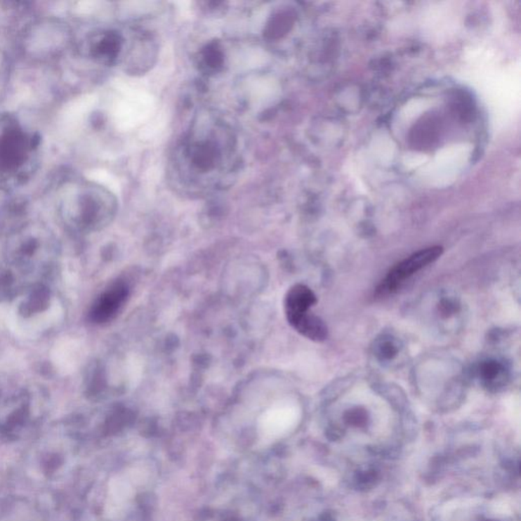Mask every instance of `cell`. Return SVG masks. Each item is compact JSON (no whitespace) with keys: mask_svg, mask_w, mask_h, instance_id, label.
<instances>
[{"mask_svg":"<svg viewBox=\"0 0 521 521\" xmlns=\"http://www.w3.org/2000/svg\"><path fill=\"white\" fill-rule=\"evenodd\" d=\"M39 142V138L26 133L15 122L0 126V173L22 176V171Z\"/></svg>","mask_w":521,"mask_h":521,"instance_id":"obj_2","label":"cell"},{"mask_svg":"<svg viewBox=\"0 0 521 521\" xmlns=\"http://www.w3.org/2000/svg\"><path fill=\"white\" fill-rule=\"evenodd\" d=\"M316 303V296L311 289L303 284L294 285L285 296V312L287 318L309 312Z\"/></svg>","mask_w":521,"mask_h":521,"instance_id":"obj_7","label":"cell"},{"mask_svg":"<svg viewBox=\"0 0 521 521\" xmlns=\"http://www.w3.org/2000/svg\"><path fill=\"white\" fill-rule=\"evenodd\" d=\"M484 521H496V520H484Z\"/></svg>","mask_w":521,"mask_h":521,"instance_id":"obj_15","label":"cell"},{"mask_svg":"<svg viewBox=\"0 0 521 521\" xmlns=\"http://www.w3.org/2000/svg\"><path fill=\"white\" fill-rule=\"evenodd\" d=\"M376 353L382 361H390L397 355L400 343L392 337H383L376 344Z\"/></svg>","mask_w":521,"mask_h":521,"instance_id":"obj_10","label":"cell"},{"mask_svg":"<svg viewBox=\"0 0 521 521\" xmlns=\"http://www.w3.org/2000/svg\"><path fill=\"white\" fill-rule=\"evenodd\" d=\"M287 320L294 329L311 341L319 342L327 338V326L319 317L315 316L311 312H307L289 317Z\"/></svg>","mask_w":521,"mask_h":521,"instance_id":"obj_6","label":"cell"},{"mask_svg":"<svg viewBox=\"0 0 521 521\" xmlns=\"http://www.w3.org/2000/svg\"><path fill=\"white\" fill-rule=\"evenodd\" d=\"M348 421L353 426L362 427L367 423V416L364 411H353L348 414Z\"/></svg>","mask_w":521,"mask_h":521,"instance_id":"obj_12","label":"cell"},{"mask_svg":"<svg viewBox=\"0 0 521 521\" xmlns=\"http://www.w3.org/2000/svg\"><path fill=\"white\" fill-rule=\"evenodd\" d=\"M204 63L209 67V70H216L223 62V55L220 49L216 46H210L204 52Z\"/></svg>","mask_w":521,"mask_h":521,"instance_id":"obj_11","label":"cell"},{"mask_svg":"<svg viewBox=\"0 0 521 521\" xmlns=\"http://www.w3.org/2000/svg\"><path fill=\"white\" fill-rule=\"evenodd\" d=\"M357 480L361 482L362 484L366 486V484H373L374 482L377 480V473L373 470L362 471L359 475H357Z\"/></svg>","mask_w":521,"mask_h":521,"instance_id":"obj_13","label":"cell"},{"mask_svg":"<svg viewBox=\"0 0 521 521\" xmlns=\"http://www.w3.org/2000/svg\"><path fill=\"white\" fill-rule=\"evenodd\" d=\"M121 49V39L117 33L107 32L99 36L92 45L94 58L104 62H112L117 60Z\"/></svg>","mask_w":521,"mask_h":521,"instance_id":"obj_8","label":"cell"},{"mask_svg":"<svg viewBox=\"0 0 521 521\" xmlns=\"http://www.w3.org/2000/svg\"><path fill=\"white\" fill-rule=\"evenodd\" d=\"M60 457L58 456H53L51 457V459H49L48 461L46 462L47 466V471H54L55 470H58V466H60Z\"/></svg>","mask_w":521,"mask_h":521,"instance_id":"obj_14","label":"cell"},{"mask_svg":"<svg viewBox=\"0 0 521 521\" xmlns=\"http://www.w3.org/2000/svg\"><path fill=\"white\" fill-rule=\"evenodd\" d=\"M74 198V214L81 225L95 226L112 209L110 197L99 187H86Z\"/></svg>","mask_w":521,"mask_h":521,"instance_id":"obj_3","label":"cell"},{"mask_svg":"<svg viewBox=\"0 0 521 521\" xmlns=\"http://www.w3.org/2000/svg\"><path fill=\"white\" fill-rule=\"evenodd\" d=\"M183 155L192 169L202 174L218 169L233 154V136L220 124H202L185 143Z\"/></svg>","mask_w":521,"mask_h":521,"instance_id":"obj_1","label":"cell"},{"mask_svg":"<svg viewBox=\"0 0 521 521\" xmlns=\"http://www.w3.org/2000/svg\"><path fill=\"white\" fill-rule=\"evenodd\" d=\"M128 296V289L124 283L117 282L106 289L93 305L91 317L95 322L103 323L115 316Z\"/></svg>","mask_w":521,"mask_h":521,"instance_id":"obj_5","label":"cell"},{"mask_svg":"<svg viewBox=\"0 0 521 521\" xmlns=\"http://www.w3.org/2000/svg\"><path fill=\"white\" fill-rule=\"evenodd\" d=\"M443 253V248L441 246H432V248L421 250L414 253L411 257L403 260L400 264L396 265L390 272L386 279L383 282V291H393L397 289L401 283L409 279L414 273L429 266L430 264L438 260ZM381 289V291H382Z\"/></svg>","mask_w":521,"mask_h":521,"instance_id":"obj_4","label":"cell"},{"mask_svg":"<svg viewBox=\"0 0 521 521\" xmlns=\"http://www.w3.org/2000/svg\"><path fill=\"white\" fill-rule=\"evenodd\" d=\"M480 378L486 387L490 389H498L506 383V369L501 362L488 361L482 362L479 370Z\"/></svg>","mask_w":521,"mask_h":521,"instance_id":"obj_9","label":"cell"}]
</instances>
